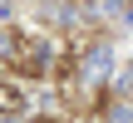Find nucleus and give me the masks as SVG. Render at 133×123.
<instances>
[{
    "label": "nucleus",
    "instance_id": "1",
    "mask_svg": "<svg viewBox=\"0 0 133 123\" xmlns=\"http://www.w3.org/2000/svg\"><path fill=\"white\" fill-rule=\"evenodd\" d=\"M20 108H25V94L15 84H0V113H20Z\"/></svg>",
    "mask_w": 133,
    "mask_h": 123
}]
</instances>
